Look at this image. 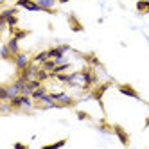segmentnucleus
<instances>
[{"label": "nucleus", "mask_w": 149, "mask_h": 149, "mask_svg": "<svg viewBox=\"0 0 149 149\" xmlns=\"http://www.w3.org/2000/svg\"><path fill=\"white\" fill-rule=\"evenodd\" d=\"M22 92H20V88L16 86L15 83L7 84V86H2L0 88V99L2 101H11L13 97H16V95H20Z\"/></svg>", "instance_id": "obj_1"}, {"label": "nucleus", "mask_w": 149, "mask_h": 149, "mask_svg": "<svg viewBox=\"0 0 149 149\" xmlns=\"http://www.w3.org/2000/svg\"><path fill=\"white\" fill-rule=\"evenodd\" d=\"M50 95L54 97V101H58L61 104V108H67V106H72L74 104V99L70 97V95H67L65 92H52Z\"/></svg>", "instance_id": "obj_2"}, {"label": "nucleus", "mask_w": 149, "mask_h": 149, "mask_svg": "<svg viewBox=\"0 0 149 149\" xmlns=\"http://www.w3.org/2000/svg\"><path fill=\"white\" fill-rule=\"evenodd\" d=\"M13 63H15V67L18 70H24L31 63V58H29V54H25V52H18L16 56H13Z\"/></svg>", "instance_id": "obj_3"}, {"label": "nucleus", "mask_w": 149, "mask_h": 149, "mask_svg": "<svg viewBox=\"0 0 149 149\" xmlns=\"http://www.w3.org/2000/svg\"><path fill=\"white\" fill-rule=\"evenodd\" d=\"M15 6L16 7H24V9H27V11H43L36 0H16Z\"/></svg>", "instance_id": "obj_4"}, {"label": "nucleus", "mask_w": 149, "mask_h": 149, "mask_svg": "<svg viewBox=\"0 0 149 149\" xmlns=\"http://www.w3.org/2000/svg\"><path fill=\"white\" fill-rule=\"evenodd\" d=\"M119 92L124 93V95H127V97H133V99H136V101H140V95H138V92H136L133 86H130V84H120V86H119Z\"/></svg>", "instance_id": "obj_5"}, {"label": "nucleus", "mask_w": 149, "mask_h": 149, "mask_svg": "<svg viewBox=\"0 0 149 149\" xmlns=\"http://www.w3.org/2000/svg\"><path fill=\"white\" fill-rule=\"evenodd\" d=\"M36 2L41 6V9H43L45 13H50V15L56 13V11H54V6H56L58 0H36Z\"/></svg>", "instance_id": "obj_6"}, {"label": "nucleus", "mask_w": 149, "mask_h": 149, "mask_svg": "<svg viewBox=\"0 0 149 149\" xmlns=\"http://www.w3.org/2000/svg\"><path fill=\"white\" fill-rule=\"evenodd\" d=\"M68 49H70L68 45H59V47H54V49H49V56H50V58H54V59L63 58V54H65Z\"/></svg>", "instance_id": "obj_7"}, {"label": "nucleus", "mask_w": 149, "mask_h": 149, "mask_svg": "<svg viewBox=\"0 0 149 149\" xmlns=\"http://www.w3.org/2000/svg\"><path fill=\"white\" fill-rule=\"evenodd\" d=\"M113 131H115L117 136H119V140H120L122 146H127V144H130V136H127V133L124 131V127H120V126H113Z\"/></svg>", "instance_id": "obj_8"}, {"label": "nucleus", "mask_w": 149, "mask_h": 149, "mask_svg": "<svg viewBox=\"0 0 149 149\" xmlns=\"http://www.w3.org/2000/svg\"><path fill=\"white\" fill-rule=\"evenodd\" d=\"M110 86V84H102V86H99L97 90H93L90 95H88V97H92V99H97L99 102H101V97H102V93L106 92V88H108Z\"/></svg>", "instance_id": "obj_9"}, {"label": "nucleus", "mask_w": 149, "mask_h": 149, "mask_svg": "<svg viewBox=\"0 0 149 149\" xmlns=\"http://www.w3.org/2000/svg\"><path fill=\"white\" fill-rule=\"evenodd\" d=\"M18 41H20V40H16L15 36H13L11 40H9V41H7V47H9V50H11V54H13V56H16L18 52H20V47H18Z\"/></svg>", "instance_id": "obj_10"}, {"label": "nucleus", "mask_w": 149, "mask_h": 149, "mask_svg": "<svg viewBox=\"0 0 149 149\" xmlns=\"http://www.w3.org/2000/svg\"><path fill=\"white\" fill-rule=\"evenodd\" d=\"M56 67H58V63H56V59H54V58H49L47 61L41 63V68H45V70H49V72H52Z\"/></svg>", "instance_id": "obj_11"}, {"label": "nucleus", "mask_w": 149, "mask_h": 149, "mask_svg": "<svg viewBox=\"0 0 149 149\" xmlns=\"http://www.w3.org/2000/svg\"><path fill=\"white\" fill-rule=\"evenodd\" d=\"M45 93H47V88L43 86V84H41V86H40V88H36V90H34L33 93H31V97H33L34 101H40V99H41V97H43V95H45Z\"/></svg>", "instance_id": "obj_12"}, {"label": "nucleus", "mask_w": 149, "mask_h": 149, "mask_svg": "<svg viewBox=\"0 0 149 149\" xmlns=\"http://www.w3.org/2000/svg\"><path fill=\"white\" fill-rule=\"evenodd\" d=\"M136 11L138 13H149V0H138L136 2Z\"/></svg>", "instance_id": "obj_13"}, {"label": "nucleus", "mask_w": 149, "mask_h": 149, "mask_svg": "<svg viewBox=\"0 0 149 149\" xmlns=\"http://www.w3.org/2000/svg\"><path fill=\"white\" fill-rule=\"evenodd\" d=\"M50 56H49V50H43V52H40V54H36L34 58H33V61L34 63H38V65H41L43 61H47Z\"/></svg>", "instance_id": "obj_14"}, {"label": "nucleus", "mask_w": 149, "mask_h": 149, "mask_svg": "<svg viewBox=\"0 0 149 149\" xmlns=\"http://www.w3.org/2000/svg\"><path fill=\"white\" fill-rule=\"evenodd\" d=\"M6 24H7L9 27H16V24H18V16H16V15L7 16V18H6Z\"/></svg>", "instance_id": "obj_15"}, {"label": "nucleus", "mask_w": 149, "mask_h": 149, "mask_svg": "<svg viewBox=\"0 0 149 149\" xmlns=\"http://www.w3.org/2000/svg\"><path fill=\"white\" fill-rule=\"evenodd\" d=\"M27 34H29L27 31H18V29H15V34H13V36H15L16 40H22V38H25Z\"/></svg>", "instance_id": "obj_16"}, {"label": "nucleus", "mask_w": 149, "mask_h": 149, "mask_svg": "<svg viewBox=\"0 0 149 149\" xmlns=\"http://www.w3.org/2000/svg\"><path fill=\"white\" fill-rule=\"evenodd\" d=\"M70 25H72V29H76V31H81V29H83V27L77 24V20L74 18V15H70Z\"/></svg>", "instance_id": "obj_17"}, {"label": "nucleus", "mask_w": 149, "mask_h": 149, "mask_svg": "<svg viewBox=\"0 0 149 149\" xmlns=\"http://www.w3.org/2000/svg\"><path fill=\"white\" fill-rule=\"evenodd\" d=\"M67 144V140H59V142H54V144H50V146H47V147H63Z\"/></svg>", "instance_id": "obj_18"}, {"label": "nucleus", "mask_w": 149, "mask_h": 149, "mask_svg": "<svg viewBox=\"0 0 149 149\" xmlns=\"http://www.w3.org/2000/svg\"><path fill=\"white\" fill-rule=\"evenodd\" d=\"M77 117H79L81 120H84V119H88V115L84 113V111H77Z\"/></svg>", "instance_id": "obj_19"}, {"label": "nucleus", "mask_w": 149, "mask_h": 149, "mask_svg": "<svg viewBox=\"0 0 149 149\" xmlns=\"http://www.w3.org/2000/svg\"><path fill=\"white\" fill-rule=\"evenodd\" d=\"M15 147H16V149H24L25 146H24V144H15Z\"/></svg>", "instance_id": "obj_20"}, {"label": "nucleus", "mask_w": 149, "mask_h": 149, "mask_svg": "<svg viewBox=\"0 0 149 149\" xmlns=\"http://www.w3.org/2000/svg\"><path fill=\"white\" fill-rule=\"evenodd\" d=\"M58 2H61V4H67V2H70V0H58Z\"/></svg>", "instance_id": "obj_21"}]
</instances>
